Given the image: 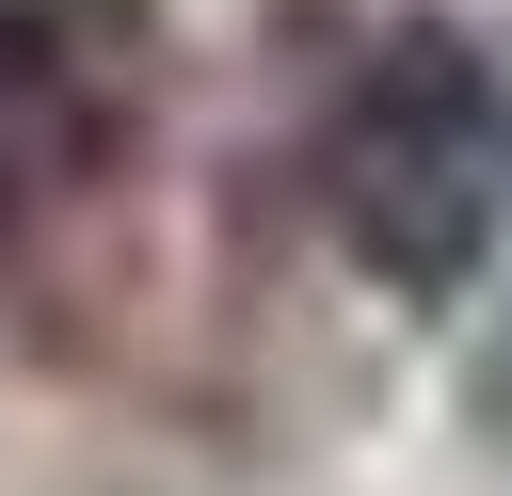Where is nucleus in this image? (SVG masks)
I'll use <instances>...</instances> for the list:
<instances>
[{
	"mask_svg": "<svg viewBox=\"0 0 512 496\" xmlns=\"http://www.w3.org/2000/svg\"><path fill=\"white\" fill-rule=\"evenodd\" d=\"M320 224L384 304H464L512 256V64L464 16H400L320 96Z\"/></svg>",
	"mask_w": 512,
	"mask_h": 496,
	"instance_id": "nucleus-1",
	"label": "nucleus"
},
{
	"mask_svg": "<svg viewBox=\"0 0 512 496\" xmlns=\"http://www.w3.org/2000/svg\"><path fill=\"white\" fill-rule=\"evenodd\" d=\"M464 416H480V432H496V448H512V320H496V336H480V368H464Z\"/></svg>",
	"mask_w": 512,
	"mask_h": 496,
	"instance_id": "nucleus-2",
	"label": "nucleus"
}]
</instances>
